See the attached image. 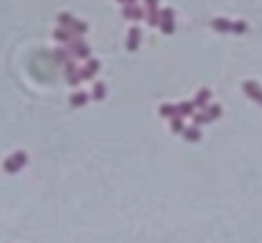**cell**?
Listing matches in <instances>:
<instances>
[{
    "label": "cell",
    "instance_id": "obj_17",
    "mask_svg": "<svg viewBox=\"0 0 262 243\" xmlns=\"http://www.w3.org/2000/svg\"><path fill=\"white\" fill-rule=\"evenodd\" d=\"M159 115H161V117H168V119L180 117V115H177V105H173V104H163L161 108H159Z\"/></svg>",
    "mask_w": 262,
    "mask_h": 243
},
{
    "label": "cell",
    "instance_id": "obj_12",
    "mask_svg": "<svg viewBox=\"0 0 262 243\" xmlns=\"http://www.w3.org/2000/svg\"><path fill=\"white\" fill-rule=\"evenodd\" d=\"M209 26L214 28L216 33H232V21H228V19H212Z\"/></svg>",
    "mask_w": 262,
    "mask_h": 243
},
{
    "label": "cell",
    "instance_id": "obj_24",
    "mask_svg": "<svg viewBox=\"0 0 262 243\" xmlns=\"http://www.w3.org/2000/svg\"><path fill=\"white\" fill-rule=\"evenodd\" d=\"M117 2H122V5H136V0H117Z\"/></svg>",
    "mask_w": 262,
    "mask_h": 243
},
{
    "label": "cell",
    "instance_id": "obj_15",
    "mask_svg": "<svg viewBox=\"0 0 262 243\" xmlns=\"http://www.w3.org/2000/svg\"><path fill=\"white\" fill-rule=\"evenodd\" d=\"M53 37L58 41H67V44H72V41L76 39V37H81V35H74V33H69V30H65V28H58L53 33Z\"/></svg>",
    "mask_w": 262,
    "mask_h": 243
},
{
    "label": "cell",
    "instance_id": "obj_2",
    "mask_svg": "<svg viewBox=\"0 0 262 243\" xmlns=\"http://www.w3.org/2000/svg\"><path fill=\"white\" fill-rule=\"evenodd\" d=\"M28 163V154L26 151H14L12 156L5 158V163H2V168H5L7 174H16L19 170H23Z\"/></svg>",
    "mask_w": 262,
    "mask_h": 243
},
{
    "label": "cell",
    "instance_id": "obj_9",
    "mask_svg": "<svg viewBox=\"0 0 262 243\" xmlns=\"http://www.w3.org/2000/svg\"><path fill=\"white\" fill-rule=\"evenodd\" d=\"M141 37H143V33H141V28H131L129 30V35H127V51H138V46H141Z\"/></svg>",
    "mask_w": 262,
    "mask_h": 243
},
{
    "label": "cell",
    "instance_id": "obj_5",
    "mask_svg": "<svg viewBox=\"0 0 262 243\" xmlns=\"http://www.w3.org/2000/svg\"><path fill=\"white\" fill-rule=\"evenodd\" d=\"M242 90H244V94H246L249 99H253L256 104L262 105V87L258 85L256 80H244V83H242Z\"/></svg>",
    "mask_w": 262,
    "mask_h": 243
},
{
    "label": "cell",
    "instance_id": "obj_10",
    "mask_svg": "<svg viewBox=\"0 0 262 243\" xmlns=\"http://www.w3.org/2000/svg\"><path fill=\"white\" fill-rule=\"evenodd\" d=\"M209 99H212V92H209L207 87H202L200 92L195 94V99H193V105L195 108H200V110H205L209 105Z\"/></svg>",
    "mask_w": 262,
    "mask_h": 243
},
{
    "label": "cell",
    "instance_id": "obj_6",
    "mask_svg": "<svg viewBox=\"0 0 262 243\" xmlns=\"http://www.w3.org/2000/svg\"><path fill=\"white\" fill-rule=\"evenodd\" d=\"M145 9H148V23L150 26H159L161 19V9H159V0H145Z\"/></svg>",
    "mask_w": 262,
    "mask_h": 243
},
{
    "label": "cell",
    "instance_id": "obj_7",
    "mask_svg": "<svg viewBox=\"0 0 262 243\" xmlns=\"http://www.w3.org/2000/svg\"><path fill=\"white\" fill-rule=\"evenodd\" d=\"M122 16L129 21H141V19H145V9L138 5H124L122 7Z\"/></svg>",
    "mask_w": 262,
    "mask_h": 243
},
{
    "label": "cell",
    "instance_id": "obj_18",
    "mask_svg": "<svg viewBox=\"0 0 262 243\" xmlns=\"http://www.w3.org/2000/svg\"><path fill=\"white\" fill-rule=\"evenodd\" d=\"M92 99H94V101H104V99H106V85H104V83H94Z\"/></svg>",
    "mask_w": 262,
    "mask_h": 243
},
{
    "label": "cell",
    "instance_id": "obj_19",
    "mask_svg": "<svg viewBox=\"0 0 262 243\" xmlns=\"http://www.w3.org/2000/svg\"><path fill=\"white\" fill-rule=\"evenodd\" d=\"M184 117H173L170 119V131L173 133H184Z\"/></svg>",
    "mask_w": 262,
    "mask_h": 243
},
{
    "label": "cell",
    "instance_id": "obj_23",
    "mask_svg": "<svg viewBox=\"0 0 262 243\" xmlns=\"http://www.w3.org/2000/svg\"><path fill=\"white\" fill-rule=\"evenodd\" d=\"M76 71H78V69H76V65L69 60L67 65H65V73H67V76H72V73H76Z\"/></svg>",
    "mask_w": 262,
    "mask_h": 243
},
{
    "label": "cell",
    "instance_id": "obj_21",
    "mask_svg": "<svg viewBox=\"0 0 262 243\" xmlns=\"http://www.w3.org/2000/svg\"><path fill=\"white\" fill-rule=\"evenodd\" d=\"M202 124H209V117L205 115V110L193 115V126H202Z\"/></svg>",
    "mask_w": 262,
    "mask_h": 243
},
{
    "label": "cell",
    "instance_id": "obj_11",
    "mask_svg": "<svg viewBox=\"0 0 262 243\" xmlns=\"http://www.w3.org/2000/svg\"><path fill=\"white\" fill-rule=\"evenodd\" d=\"M182 138L187 140V142H200L202 133H200V129H198V126H187V129H184V133H182Z\"/></svg>",
    "mask_w": 262,
    "mask_h": 243
},
{
    "label": "cell",
    "instance_id": "obj_14",
    "mask_svg": "<svg viewBox=\"0 0 262 243\" xmlns=\"http://www.w3.org/2000/svg\"><path fill=\"white\" fill-rule=\"evenodd\" d=\"M87 101H90V94L87 92H76V94H72V99H69L72 108H83Z\"/></svg>",
    "mask_w": 262,
    "mask_h": 243
},
{
    "label": "cell",
    "instance_id": "obj_8",
    "mask_svg": "<svg viewBox=\"0 0 262 243\" xmlns=\"http://www.w3.org/2000/svg\"><path fill=\"white\" fill-rule=\"evenodd\" d=\"M99 69H101V62H99V60L90 58V62H87V65L81 69V80H92L94 76H97V71H99Z\"/></svg>",
    "mask_w": 262,
    "mask_h": 243
},
{
    "label": "cell",
    "instance_id": "obj_20",
    "mask_svg": "<svg viewBox=\"0 0 262 243\" xmlns=\"http://www.w3.org/2000/svg\"><path fill=\"white\" fill-rule=\"evenodd\" d=\"M53 55H55V60H58V62H65V65L72 60V58H69V51H65V48H55Z\"/></svg>",
    "mask_w": 262,
    "mask_h": 243
},
{
    "label": "cell",
    "instance_id": "obj_4",
    "mask_svg": "<svg viewBox=\"0 0 262 243\" xmlns=\"http://www.w3.org/2000/svg\"><path fill=\"white\" fill-rule=\"evenodd\" d=\"M69 55H74V58H83V60H90V46H87L81 37H76V39L69 44Z\"/></svg>",
    "mask_w": 262,
    "mask_h": 243
},
{
    "label": "cell",
    "instance_id": "obj_13",
    "mask_svg": "<svg viewBox=\"0 0 262 243\" xmlns=\"http://www.w3.org/2000/svg\"><path fill=\"white\" fill-rule=\"evenodd\" d=\"M177 115H180V117H193L195 115L193 101H182V104H177Z\"/></svg>",
    "mask_w": 262,
    "mask_h": 243
},
{
    "label": "cell",
    "instance_id": "obj_16",
    "mask_svg": "<svg viewBox=\"0 0 262 243\" xmlns=\"http://www.w3.org/2000/svg\"><path fill=\"white\" fill-rule=\"evenodd\" d=\"M205 115L209 117V122H214V119H219L223 115V108L219 104H209L207 108H205Z\"/></svg>",
    "mask_w": 262,
    "mask_h": 243
},
{
    "label": "cell",
    "instance_id": "obj_3",
    "mask_svg": "<svg viewBox=\"0 0 262 243\" xmlns=\"http://www.w3.org/2000/svg\"><path fill=\"white\" fill-rule=\"evenodd\" d=\"M159 28H161V33H163V35H173V33H175V12L170 9V7H163V9H161Z\"/></svg>",
    "mask_w": 262,
    "mask_h": 243
},
{
    "label": "cell",
    "instance_id": "obj_1",
    "mask_svg": "<svg viewBox=\"0 0 262 243\" xmlns=\"http://www.w3.org/2000/svg\"><path fill=\"white\" fill-rule=\"evenodd\" d=\"M58 23H60V28H65V30H69V33H74V35H85L87 30H90L87 23L74 19L72 14H60V16H58Z\"/></svg>",
    "mask_w": 262,
    "mask_h": 243
},
{
    "label": "cell",
    "instance_id": "obj_22",
    "mask_svg": "<svg viewBox=\"0 0 262 243\" xmlns=\"http://www.w3.org/2000/svg\"><path fill=\"white\" fill-rule=\"evenodd\" d=\"M232 33H235V35L246 33V21H235V23H232Z\"/></svg>",
    "mask_w": 262,
    "mask_h": 243
}]
</instances>
